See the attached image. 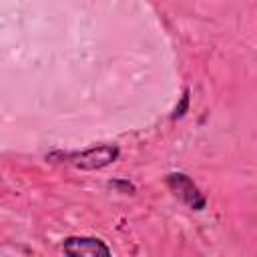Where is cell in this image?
Masks as SVG:
<instances>
[{
  "label": "cell",
  "mask_w": 257,
  "mask_h": 257,
  "mask_svg": "<svg viewBox=\"0 0 257 257\" xmlns=\"http://www.w3.org/2000/svg\"><path fill=\"white\" fill-rule=\"evenodd\" d=\"M118 157V147L114 145H100L82 153H74V155H66V163L84 169V171H94V169H102L110 163H114Z\"/></svg>",
  "instance_id": "cell-1"
},
{
  "label": "cell",
  "mask_w": 257,
  "mask_h": 257,
  "mask_svg": "<svg viewBox=\"0 0 257 257\" xmlns=\"http://www.w3.org/2000/svg\"><path fill=\"white\" fill-rule=\"evenodd\" d=\"M167 185H169V189L173 191V195H175L177 199H181L185 205H189L191 209H195V211L205 209V205H207L205 195H203L201 189L193 183V179H189L185 173H171V175L167 177Z\"/></svg>",
  "instance_id": "cell-2"
},
{
  "label": "cell",
  "mask_w": 257,
  "mask_h": 257,
  "mask_svg": "<svg viewBox=\"0 0 257 257\" xmlns=\"http://www.w3.org/2000/svg\"><path fill=\"white\" fill-rule=\"evenodd\" d=\"M64 253L70 257H96V255H110V247L96 237H68L62 245Z\"/></svg>",
  "instance_id": "cell-3"
},
{
  "label": "cell",
  "mask_w": 257,
  "mask_h": 257,
  "mask_svg": "<svg viewBox=\"0 0 257 257\" xmlns=\"http://www.w3.org/2000/svg\"><path fill=\"white\" fill-rule=\"evenodd\" d=\"M187 104H189V92L185 90V94H183V98H181V104H177V108H175V112H173V118H181V116L185 114V110H187Z\"/></svg>",
  "instance_id": "cell-4"
}]
</instances>
